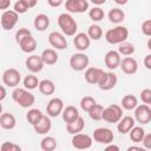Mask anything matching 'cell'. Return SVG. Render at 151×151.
Listing matches in <instances>:
<instances>
[{"instance_id":"obj_10","label":"cell","mask_w":151,"mask_h":151,"mask_svg":"<svg viewBox=\"0 0 151 151\" xmlns=\"http://www.w3.org/2000/svg\"><path fill=\"white\" fill-rule=\"evenodd\" d=\"M92 145V138L86 133H76L72 137V146L78 150H86L90 149Z\"/></svg>"},{"instance_id":"obj_31","label":"cell","mask_w":151,"mask_h":151,"mask_svg":"<svg viewBox=\"0 0 151 151\" xmlns=\"http://www.w3.org/2000/svg\"><path fill=\"white\" fill-rule=\"evenodd\" d=\"M109 19L113 24H120L125 19V13L120 8H117V7L116 8H112L109 12Z\"/></svg>"},{"instance_id":"obj_30","label":"cell","mask_w":151,"mask_h":151,"mask_svg":"<svg viewBox=\"0 0 151 151\" xmlns=\"http://www.w3.org/2000/svg\"><path fill=\"white\" fill-rule=\"evenodd\" d=\"M40 147L44 151H53L57 147V140L52 136H46L40 142Z\"/></svg>"},{"instance_id":"obj_13","label":"cell","mask_w":151,"mask_h":151,"mask_svg":"<svg viewBox=\"0 0 151 151\" xmlns=\"http://www.w3.org/2000/svg\"><path fill=\"white\" fill-rule=\"evenodd\" d=\"M63 110H64V101L63 99L55 97V98H52L48 103H47V106H46V113L54 118V117H58L59 114L63 113Z\"/></svg>"},{"instance_id":"obj_55","label":"cell","mask_w":151,"mask_h":151,"mask_svg":"<svg viewBox=\"0 0 151 151\" xmlns=\"http://www.w3.org/2000/svg\"><path fill=\"white\" fill-rule=\"evenodd\" d=\"M147 48L151 51V37L149 38V40H147Z\"/></svg>"},{"instance_id":"obj_25","label":"cell","mask_w":151,"mask_h":151,"mask_svg":"<svg viewBox=\"0 0 151 151\" xmlns=\"http://www.w3.org/2000/svg\"><path fill=\"white\" fill-rule=\"evenodd\" d=\"M85 127V120L83 119V117H78L76 120L66 124V131L70 133V134H76V133H79L84 130Z\"/></svg>"},{"instance_id":"obj_45","label":"cell","mask_w":151,"mask_h":151,"mask_svg":"<svg viewBox=\"0 0 151 151\" xmlns=\"http://www.w3.org/2000/svg\"><path fill=\"white\" fill-rule=\"evenodd\" d=\"M142 143H143V147L144 149L151 150V133H145Z\"/></svg>"},{"instance_id":"obj_51","label":"cell","mask_w":151,"mask_h":151,"mask_svg":"<svg viewBox=\"0 0 151 151\" xmlns=\"http://www.w3.org/2000/svg\"><path fill=\"white\" fill-rule=\"evenodd\" d=\"M105 149H106L107 151H109V150H114V151H119V146H117V145H114V144H111V143H110V144H107V146H106Z\"/></svg>"},{"instance_id":"obj_35","label":"cell","mask_w":151,"mask_h":151,"mask_svg":"<svg viewBox=\"0 0 151 151\" xmlns=\"http://www.w3.org/2000/svg\"><path fill=\"white\" fill-rule=\"evenodd\" d=\"M136 48H134V45L131 44V42H127V41H124L122 44H119V47H118V52L120 55H125V57H129V55H132L134 53Z\"/></svg>"},{"instance_id":"obj_8","label":"cell","mask_w":151,"mask_h":151,"mask_svg":"<svg viewBox=\"0 0 151 151\" xmlns=\"http://www.w3.org/2000/svg\"><path fill=\"white\" fill-rule=\"evenodd\" d=\"M118 83V78L113 72H103L99 81H98V87L103 91H110L112 90Z\"/></svg>"},{"instance_id":"obj_14","label":"cell","mask_w":151,"mask_h":151,"mask_svg":"<svg viewBox=\"0 0 151 151\" xmlns=\"http://www.w3.org/2000/svg\"><path fill=\"white\" fill-rule=\"evenodd\" d=\"M65 8L70 13H84L88 9L87 0H66Z\"/></svg>"},{"instance_id":"obj_54","label":"cell","mask_w":151,"mask_h":151,"mask_svg":"<svg viewBox=\"0 0 151 151\" xmlns=\"http://www.w3.org/2000/svg\"><path fill=\"white\" fill-rule=\"evenodd\" d=\"M113 1H114L117 5H126L129 0H113Z\"/></svg>"},{"instance_id":"obj_33","label":"cell","mask_w":151,"mask_h":151,"mask_svg":"<svg viewBox=\"0 0 151 151\" xmlns=\"http://www.w3.org/2000/svg\"><path fill=\"white\" fill-rule=\"evenodd\" d=\"M129 134H130V139H131L132 142H134V143H140V142L143 140L144 136H145V131H144V129L140 127V126H133V127L130 130Z\"/></svg>"},{"instance_id":"obj_23","label":"cell","mask_w":151,"mask_h":151,"mask_svg":"<svg viewBox=\"0 0 151 151\" xmlns=\"http://www.w3.org/2000/svg\"><path fill=\"white\" fill-rule=\"evenodd\" d=\"M19 47L25 53H32L37 48V40L32 35H27L19 42Z\"/></svg>"},{"instance_id":"obj_49","label":"cell","mask_w":151,"mask_h":151,"mask_svg":"<svg viewBox=\"0 0 151 151\" xmlns=\"http://www.w3.org/2000/svg\"><path fill=\"white\" fill-rule=\"evenodd\" d=\"M24 1V4L28 7V9L29 8H33L35 5H37V2H38V0H22Z\"/></svg>"},{"instance_id":"obj_24","label":"cell","mask_w":151,"mask_h":151,"mask_svg":"<svg viewBox=\"0 0 151 151\" xmlns=\"http://www.w3.org/2000/svg\"><path fill=\"white\" fill-rule=\"evenodd\" d=\"M0 125L5 130H12V129H14L15 125H17L15 117L12 113H8V112L1 113V116H0Z\"/></svg>"},{"instance_id":"obj_56","label":"cell","mask_w":151,"mask_h":151,"mask_svg":"<svg viewBox=\"0 0 151 151\" xmlns=\"http://www.w3.org/2000/svg\"><path fill=\"white\" fill-rule=\"evenodd\" d=\"M150 106H151V104H150Z\"/></svg>"},{"instance_id":"obj_32","label":"cell","mask_w":151,"mask_h":151,"mask_svg":"<svg viewBox=\"0 0 151 151\" xmlns=\"http://www.w3.org/2000/svg\"><path fill=\"white\" fill-rule=\"evenodd\" d=\"M42 116H44V113L40 110H38V109H31L26 113V119H27V122L31 125H35L42 118Z\"/></svg>"},{"instance_id":"obj_50","label":"cell","mask_w":151,"mask_h":151,"mask_svg":"<svg viewBox=\"0 0 151 151\" xmlns=\"http://www.w3.org/2000/svg\"><path fill=\"white\" fill-rule=\"evenodd\" d=\"M0 90H1V94H0V101H2V100L6 98V88H5V85H2V86L0 87Z\"/></svg>"},{"instance_id":"obj_5","label":"cell","mask_w":151,"mask_h":151,"mask_svg":"<svg viewBox=\"0 0 151 151\" xmlns=\"http://www.w3.org/2000/svg\"><path fill=\"white\" fill-rule=\"evenodd\" d=\"M88 63H90L88 57L83 52L74 53L70 58V66L73 71H77V72H80V71H84L85 68H87Z\"/></svg>"},{"instance_id":"obj_43","label":"cell","mask_w":151,"mask_h":151,"mask_svg":"<svg viewBox=\"0 0 151 151\" xmlns=\"http://www.w3.org/2000/svg\"><path fill=\"white\" fill-rule=\"evenodd\" d=\"M27 9H28V7L24 4L22 0H18V1L14 4V11H15L17 13H19V14H24V13H26Z\"/></svg>"},{"instance_id":"obj_21","label":"cell","mask_w":151,"mask_h":151,"mask_svg":"<svg viewBox=\"0 0 151 151\" xmlns=\"http://www.w3.org/2000/svg\"><path fill=\"white\" fill-rule=\"evenodd\" d=\"M34 127V131L38 133V134H46L47 132H50L51 127H52V123H51V119H50V116L47 114H44L42 118L35 124L33 125Z\"/></svg>"},{"instance_id":"obj_18","label":"cell","mask_w":151,"mask_h":151,"mask_svg":"<svg viewBox=\"0 0 151 151\" xmlns=\"http://www.w3.org/2000/svg\"><path fill=\"white\" fill-rule=\"evenodd\" d=\"M120 68L125 74H134L138 71V63L132 57H125L120 61Z\"/></svg>"},{"instance_id":"obj_11","label":"cell","mask_w":151,"mask_h":151,"mask_svg":"<svg viewBox=\"0 0 151 151\" xmlns=\"http://www.w3.org/2000/svg\"><path fill=\"white\" fill-rule=\"evenodd\" d=\"M134 119L140 124H149L151 122V106L147 104L138 105L134 109Z\"/></svg>"},{"instance_id":"obj_34","label":"cell","mask_w":151,"mask_h":151,"mask_svg":"<svg viewBox=\"0 0 151 151\" xmlns=\"http://www.w3.org/2000/svg\"><path fill=\"white\" fill-rule=\"evenodd\" d=\"M103 112H104V106L100 104H94L90 110H88V116L93 120H101L103 119Z\"/></svg>"},{"instance_id":"obj_22","label":"cell","mask_w":151,"mask_h":151,"mask_svg":"<svg viewBox=\"0 0 151 151\" xmlns=\"http://www.w3.org/2000/svg\"><path fill=\"white\" fill-rule=\"evenodd\" d=\"M61 116H63V120H64L66 124H68V123L76 120L78 117H80L78 109H77L76 106H73V105H68V106L64 107Z\"/></svg>"},{"instance_id":"obj_20","label":"cell","mask_w":151,"mask_h":151,"mask_svg":"<svg viewBox=\"0 0 151 151\" xmlns=\"http://www.w3.org/2000/svg\"><path fill=\"white\" fill-rule=\"evenodd\" d=\"M103 70L99 68V67H87L86 71H85V80L88 83V84H92V85H97L101 74H103Z\"/></svg>"},{"instance_id":"obj_52","label":"cell","mask_w":151,"mask_h":151,"mask_svg":"<svg viewBox=\"0 0 151 151\" xmlns=\"http://www.w3.org/2000/svg\"><path fill=\"white\" fill-rule=\"evenodd\" d=\"M92 4H94V5H97V6H100V5H103V4H105L106 2V0H90Z\"/></svg>"},{"instance_id":"obj_37","label":"cell","mask_w":151,"mask_h":151,"mask_svg":"<svg viewBox=\"0 0 151 151\" xmlns=\"http://www.w3.org/2000/svg\"><path fill=\"white\" fill-rule=\"evenodd\" d=\"M39 80L34 74H28L24 79V87L27 90H34L39 86Z\"/></svg>"},{"instance_id":"obj_48","label":"cell","mask_w":151,"mask_h":151,"mask_svg":"<svg viewBox=\"0 0 151 151\" xmlns=\"http://www.w3.org/2000/svg\"><path fill=\"white\" fill-rule=\"evenodd\" d=\"M11 5V0H0V9H7Z\"/></svg>"},{"instance_id":"obj_15","label":"cell","mask_w":151,"mask_h":151,"mask_svg":"<svg viewBox=\"0 0 151 151\" xmlns=\"http://www.w3.org/2000/svg\"><path fill=\"white\" fill-rule=\"evenodd\" d=\"M25 65H26V68L28 71H31L32 73H38V72H40L44 68L45 63H44L41 55L33 54V55H31V57H28L26 59Z\"/></svg>"},{"instance_id":"obj_16","label":"cell","mask_w":151,"mask_h":151,"mask_svg":"<svg viewBox=\"0 0 151 151\" xmlns=\"http://www.w3.org/2000/svg\"><path fill=\"white\" fill-rule=\"evenodd\" d=\"M120 61H122V58H120V54L118 51L111 50V51L106 52V54L104 57V63L107 66V68L111 71L116 70L120 65Z\"/></svg>"},{"instance_id":"obj_19","label":"cell","mask_w":151,"mask_h":151,"mask_svg":"<svg viewBox=\"0 0 151 151\" xmlns=\"http://www.w3.org/2000/svg\"><path fill=\"white\" fill-rule=\"evenodd\" d=\"M136 124V119L131 116H125V117H122V119L117 123V130L118 132L125 134V133H129L130 130Z\"/></svg>"},{"instance_id":"obj_17","label":"cell","mask_w":151,"mask_h":151,"mask_svg":"<svg viewBox=\"0 0 151 151\" xmlns=\"http://www.w3.org/2000/svg\"><path fill=\"white\" fill-rule=\"evenodd\" d=\"M73 45L76 46V48L80 52L83 51H86L90 45H91V39L88 37L87 33H84V32H80V33H77L74 35V39H73Z\"/></svg>"},{"instance_id":"obj_28","label":"cell","mask_w":151,"mask_h":151,"mask_svg":"<svg viewBox=\"0 0 151 151\" xmlns=\"http://www.w3.org/2000/svg\"><path fill=\"white\" fill-rule=\"evenodd\" d=\"M39 91H40V93L41 94H44V96H51V94H53L54 93V91H55V85H54V83L52 81V80H50V79H44V80H41L40 83H39Z\"/></svg>"},{"instance_id":"obj_6","label":"cell","mask_w":151,"mask_h":151,"mask_svg":"<svg viewBox=\"0 0 151 151\" xmlns=\"http://www.w3.org/2000/svg\"><path fill=\"white\" fill-rule=\"evenodd\" d=\"M18 19H19V13H17L14 9L4 11L1 14V19H0L1 27L6 31H11L17 25Z\"/></svg>"},{"instance_id":"obj_44","label":"cell","mask_w":151,"mask_h":151,"mask_svg":"<svg viewBox=\"0 0 151 151\" xmlns=\"http://www.w3.org/2000/svg\"><path fill=\"white\" fill-rule=\"evenodd\" d=\"M142 32L146 37H151V19L144 20L142 24Z\"/></svg>"},{"instance_id":"obj_2","label":"cell","mask_w":151,"mask_h":151,"mask_svg":"<svg viewBox=\"0 0 151 151\" xmlns=\"http://www.w3.org/2000/svg\"><path fill=\"white\" fill-rule=\"evenodd\" d=\"M127 37H129V29L122 25H118L113 28H110L105 33L106 41L109 44H112V45H116V44L119 45V44L126 41Z\"/></svg>"},{"instance_id":"obj_9","label":"cell","mask_w":151,"mask_h":151,"mask_svg":"<svg viewBox=\"0 0 151 151\" xmlns=\"http://www.w3.org/2000/svg\"><path fill=\"white\" fill-rule=\"evenodd\" d=\"M94 142L99 143V144H110L113 142V132L112 130L107 129V127H98L93 131L92 134Z\"/></svg>"},{"instance_id":"obj_38","label":"cell","mask_w":151,"mask_h":151,"mask_svg":"<svg viewBox=\"0 0 151 151\" xmlns=\"http://www.w3.org/2000/svg\"><path fill=\"white\" fill-rule=\"evenodd\" d=\"M104 15H105V13H104V11H103L99 6L93 7L92 9L88 11V17H90V19L93 20L94 22H98V21L103 20V19H104Z\"/></svg>"},{"instance_id":"obj_53","label":"cell","mask_w":151,"mask_h":151,"mask_svg":"<svg viewBox=\"0 0 151 151\" xmlns=\"http://www.w3.org/2000/svg\"><path fill=\"white\" fill-rule=\"evenodd\" d=\"M127 150H129V151H132V150H139V151H143L144 147H142V146H130Z\"/></svg>"},{"instance_id":"obj_42","label":"cell","mask_w":151,"mask_h":151,"mask_svg":"<svg viewBox=\"0 0 151 151\" xmlns=\"http://www.w3.org/2000/svg\"><path fill=\"white\" fill-rule=\"evenodd\" d=\"M140 99L144 104H151V88H144L140 92Z\"/></svg>"},{"instance_id":"obj_41","label":"cell","mask_w":151,"mask_h":151,"mask_svg":"<svg viewBox=\"0 0 151 151\" xmlns=\"http://www.w3.org/2000/svg\"><path fill=\"white\" fill-rule=\"evenodd\" d=\"M27 35H32L31 34V31L28 29V28H26V27H21V28H19L18 31H17V33H15V41L19 44L25 37H27Z\"/></svg>"},{"instance_id":"obj_47","label":"cell","mask_w":151,"mask_h":151,"mask_svg":"<svg viewBox=\"0 0 151 151\" xmlns=\"http://www.w3.org/2000/svg\"><path fill=\"white\" fill-rule=\"evenodd\" d=\"M144 66H145L147 70H151V53L147 54V55L144 58Z\"/></svg>"},{"instance_id":"obj_12","label":"cell","mask_w":151,"mask_h":151,"mask_svg":"<svg viewBox=\"0 0 151 151\" xmlns=\"http://www.w3.org/2000/svg\"><path fill=\"white\" fill-rule=\"evenodd\" d=\"M48 42L54 50H65L67 47V40L64 33L53 31L48 34Z\"/></svg>"},{"instance_id":"obj_4","label":"cell","mask_w":151,"mask_h":151,"mask_svg":"<svg viewBox=\"0 0 151 151\" xmlns=\"http://www.w3.org/2000/svg\"><path fill=\"white\" fill-rule=\"evenodd\" d=\"M122 117H123V110H122V106H119V105L111 104L104 109L103 119L107 123L117 124L122 119Z\"/></svg>"},{"instance_id":"obj_36","label":"cell","mask_w":151,"mask_h":151,"mask_svg":"<svg viewBox=\"0 0 151 151\" xmlns=\"http://www.w3.org/2000/svg\"><path fill=\"white\" fill-rule=\"evenodd\" d=\"M87 34H88V37H90L91 40H99L103 37V29H101V27L99 25L93 24V25H91L88 27Z\"/></svg>"},{"instance_id":"obj_26","label":"cell","mask_w":151,"mask_h":151,"mask_svg":"<svg viewBox=\"0 0 151 151\" xmlns=\"http://www.w3.org/2000/svg\"><path fill=\"white\" fill-rule=\"evenodd\" d=\"M33 25H34V28L39 32H44L45 29L48 28L50 26V18L48 15L41 13V14H38L33 21Z\"/></svg>"},{"instance_id":"obj_27","label":"cell","mask_w":151,"mask_h":151,"mask_svg":"<svg viewBox=\"0 0 151 151\" xmlns=\"http://www.w3.org/2000/svg\"><path fill=\"white\" fill-rule=\"evenodd\" d=\"M41 58H42L45 65H54L58 61L59 55H58V53L54 48H46V50L42 51Z\"/></svg>"},{"instance_id":"obj_39","label":"cell","mask_w":151,"mask_h":151,"mask_svg":"<svg viewBox=\"0 0 151 151\" xmlns=\"http://www.w3.org/2000/svg\"><path fill=\"white\" fill-rule=\"evenodd\" d=\"M96 103H97V101H96V99H94L93 97H91V96H85V97H83L81 100H80V107H81L83 111L88 112V110H90Z\"/></svg>"},{"instance_id":"obj_29","label":"cell","mask_w":151,"mask_h":151,"mask_svg":"<svg viewBox=\"0 0 151 151\" xmlns=\"http://www.w3.org/2000/svg\"><path fill=\"white\" fill-rule=\"evenodd\" d=\"M138 106V100L137 97L133 94H126L122 98V107L130 111V110H134Z\"/></svg>"},{"instance_id":"obj_1","label":"cell","mask_w":151,"mask_h":151,"mask_svg":"<svg viewBox=\"0 0 151 151\" xmlns=\"http://www.w3.org/2000/svg\"><path fill=\"white\" fill-rule=\"evenodd\" d=\"M12 99L21 107L24 109H28L31 107L34 101H35V97L34 94H32L27 88H21V87H15L14 91L12 92Z\"/></svg>"},{"instance_id":"obj_46","label":"cell","mask_w":151,"mask_h":151,"mask_svg":"<svg viewBox=\"0 0 151 151\" xmlns=\"http://www.w3.org/2000/svg\"><path fill=\"white\" fill-rule=\"evenodd\" d=\"M63 2H64V0H47V4L51 7H59L63 5Z\"/></svg>"},{"instance_id":"obj_7","label":"cell","mask_w":151,"mask_h":151,"mask_svg":"<svg viewBox=\"0 0 151 151\" xmlns=\"http://www.w3.org/2000/svg\"><path fill=\"white\" fill-rule=\"evenodd\" d=\"M21 74L17 68H7L2 73V83L8 87H17L20 84Z\"/></svg>"},{"instance_id":"obj_40","label":"cell","mask_w":151,"mask_h":151,"mask_svg":"<svg viewBox=\"0 0 151 151\" xmlns=\"http://www.w3.org/2000/svg\"><path fill=\"white\" fill-rule=\"evenodd\" d=\"M0 150L1 151H21V147L12 142H5L1 144Z\"/></svg>"},{"instance_id":"obj_3","label":"cell","mask_w":151,"mask_h":151,"mask_svg":"<svg viewBox=\"0 0 151 151\" xmlns=\"http://www.w3.org/2000/svg\"><path fill=\"white\" fill-rule=\"evenodd\" d=\"M58 25L61 29V32L65 35L72 37L77 34V29H78V25L77 21L73 19V17L68 13H61L58 17Z\"/></svg>"}]
</instances>
